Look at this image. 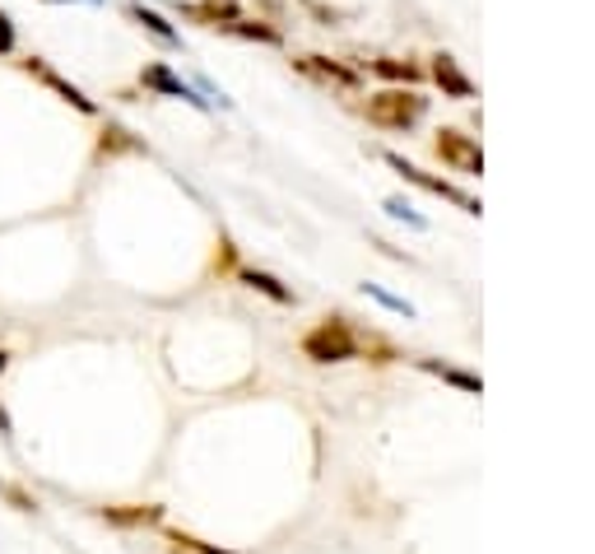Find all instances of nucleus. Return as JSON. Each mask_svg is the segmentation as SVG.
Masks as SVG:
<instances>
[{
  "label": "nucleus",
  "mask_w": 595,
  "mask_h": 554,
  "mask_svg": "<svg viewBox=\"0 0 595 554\" xmlns=\"http://www.w3.org/2000/svg\"><path fill=\"white\" fill-rule=\"evenodd\" d=\"M98 518L112 522V527L135 531V527H154L158 518H164V508H158V503H103V508H98Z\"/></svg>",
  "instance_id": "nucleus-8"
},
{
  "label": "nucleus",
  "mask_w": 595,
  "mask_h": 554,
  "mask_svg": "<svg viewBox=\"0 0 595 554\" xmlns=\"http://www.w3.org/2000/svg\"><path fill=\"white\" fill-rule=\"evenodd\" d=\"M126 14H131V19H135V24H141L145 33H154V37H158V43H168V47H177V29H172V24H168V19H164V14H158V10H145V5H131Z\"/></svg>",
  "instance_id": "nucleus-13"
},
{
  "label": "nucleus",
  "mask_w": 595,
  "mask_h": 554,
  "mask_svg": "<svg viewBox=\"0 0 595 554\" xmlns=\"http://www.w3.org/2000/svg\"><path fill=\"white\" fill-rule=\"evenodd\" d=\"M168 541L177 545V554H233V550H214L205 541H195V536H187V531H168Z\"/></svg>",
  "instance_id": "nucleus-17"
},
{
  "label": "nucleus",
  "mask_w": 595,
  "mask_h": 554,
  "mask_svg": "<svg viewBox=\"0 0 595 554\" xmlns=\"http://www.w3.org/2000/svg\"><path fill=\"white\" fill-rule=\"evenodd\" d=\"M52 5H66V0H52Z\"/></svg>",
  "instance_id": "nucleus-22"
},
{
  "label": "nucleus",
  "mask_w": 595,
  "mask_h": 554,
  "mask_svg": "<svg viewBox=\"0 0 595 554\" xmlns=\"http://www.w3.org/2000/svg\"><path fill=\"white\" fill-rule=\"evenodd\" d=\"M243 285H251L256 293H266L274 303H293V289H284V280H274L266 270H243Z\"/></svg>",
  "instance_id": "nucleus-14"
},
{
  "label": "nucleus",
  "mask_w": 595,
  "mask_h": 554,
  "mask_svg": "<svg viewBox=\"0 0 595 554\" xmlns=\"http://www.w3.org/2000/svg\"><path fill=\"white\" fill-rule=\"evenodd\" d=\"M0 499H5L14 512H37V499H33L29 489H19L14 480H0Z\"/></svg>",
  "instance_id": "nucleus-16"
},
{
  "label": "nucleus",
  "mask_w": 595,
  "mask_h": 554,
  "mask_svg": "<svg viewBox=\"0 0 595 554\" xmlns=\"http://www.w3.org/2000/svg\"><path fill=\"white\" fill-rule=\"evenodd\" d=\"M368 70L391 79V85H414V79H419V66L401 62V56H377V62H368Z\"/></svg>",
  "instance_id": "nucleus-12"
},
{
  "label": "nucleus",
  "mask_w": 595,
  "mask_h": 554,
  "mask_svg": "<svg viewBox=\"0 0 595 554\" xmlns=\"http://www.w3.org/2000/svg\"><path fill=\"white\" fill-rule=\"evenodd\" d=\"M19 70H24L29 79H37V85H43V89H52V93L61 98V103H70L75 112L98 117V103H93V98H89L85 89H79V85H70V79H66L61 70H52V66L43 62V56H24V62H19Z\"/></svg>",
  "instance_id": "nucleus-3"
},
{
  "label": "nucleus",
  "mask_w": 595,
  "mask_h": 554,
  "mask_svg": "<svg viewBox=\"0 0 595 554\" xmlns=\"http://www.w3.org/2000/svg\"><path fill=\"white\" fill-rule=\"evenodd\" d=\"M424 112H428V98L419 89H405V85L372 93L368 103H363V117H368L372 126H382V131H409Z\"/></svg>",
  "instance_id": "nucleus-2"
},
{
  "label": "nucleus",
  "mask_w": 595,
  "mask_h": 554,
  "mask_svg": "<svg viewBox=\"0 0 595 554\" xmlns=\"http://www.w3.org/2000/svg\"><path fill=\"white\" fill-rule=\"evenodd\" d=\"M224 33H237V37H251V43H280V29H266V24H251V19H233Z\"/></svg>",
  "instance_id": "nucleus-15"
},
{
  "label": "nucleus",
  "mask_w": 595,
  "mask_h": 554,
  "mask_svg": "<svg viewBox=\"0 0 595 554\" xmlns=\"http://www.w3.org/2000/svg\"><path fill=\"white\" fill-rule=\"evenodd\" d=\"M433 79H438L442 93H451V98H474L470 75H465L461 66H456V56H447V52L433 56Z\"/></svg>",
  "instance_id": "nucleus-10"
},
{
  "label": "nucleus",
  "mask_w": 595,
  "mask_h": 554,
  "mask_svg": "<svg viewBox=\"0 0 595 554\" xmlns=\"http://www.w3.org/2000/svg\"><path fill=\"white\" fill-rule=\"evenodd\" d=\"M141 85H145V89H154V93H164V98H187V103H195V108L205 103V98H195V89H191V85H182V79H177L164 62H149V66L141 70Z\"/></svg>",
  "instance_id": "nucleus-9"
},
{
  "label": "nucleus",
  "mask_w": 595,
  "mask_h": 554,
  "mask_svg": "<svg viewBox=\"0 0 595 554\" xmlns=\"http://www.w3.org/2000/svg\"><path fill=\"white\" fill-rule=\"evenodd\" d=\"M177 14L191 19V24L201 29H228L233 19H243V10H237V0H177Z\"/></svg>",
  "instance_id": "nucleus-6"
},
{
  "label": "nucleus",
  "mask_w": 595,
  "mask_h": 554,
  "mask_svg": "<svg viewBox=\"0 0 595 554\" xmlns=\"http://www.w3.org/2000/svg\"><path fill=\"white\" fill-rule=\"evenodd\" d=\"M303 354L312 364H345L363 354V331L349 326V317H322L307 335H303Z\"/></svg>",
  "instance_id": "nucleus-1"
},
{
  "label": "nucleus",
  "mask_w": 595,
  "mask_h": 554,
  "mask_svg": "<svg viewBox=\"0 0 595 554\" xmlns=\"http://www.w3.org/2000/svg\"><path fill=\"white\" fill-rule=\"evenodd\" d=\"M0 433H10V414L5 410H0Z\"/></svg>",
  "instance_id": "nucleus-21"
},
{
  "label": "nucleus",
  "mask_w": 595,
  "mask_h": 554,
  "mask_svg": "<svg viewBox=\"0 0 595 554\" xmlns=\"http://www.w3.org/2000/svg\"><path fill=\"white\" fill-rule=\"evenodd\" d=\"M386 168H395L405 177V182H414V187H424V191H433V196H442V201H451V206H461L465 214H480V201L474 196H465L461 187H451V182H442V177H428L424 168H414L409 158H401V154H386Z\"/></svg>",
  "instance_id": "nucleus-4"
},
{
  "label": "nucleus",
  "mask_w": 595,
  "mask_h": 554,
  "mask_svg": "<svg viewBox=\"0 0 595 554\" xmlns=\"http://www.w3.org/2000/svg\"><path fill=\"white\" fill-rule=\"evenodd\" d=\"M424 368H428V373H438V378H447V383H456V387H465V391H480V378H470V373H456V368L433 364V359H424Z\"/></svg>",
  "instance_id": "nucleus-18"
},
{
  "label": "nucleus",
  "mask_w": 595,
  "mask_h": 554,
  "mask_svg": "<svg viewBox=\"0 0 595 554\" xmlns=\"http://www.w3.org/2000/svg\"><path fill=\"white\" fill-rule=\"evenodd\" d=\"M131 149H141V141H131V131H126V126H116V122H108L103 131H98V145H93V158H116V154H131Z\"/></svg>",
  "instance_id": "nucleus-11"
},
{
  "label": "nucleus",
  "mask_w": 595,
  "mask_h": 554,
  "mask_svg": "<svg viewBox=\"0 0 595 554\" xmlns=\"http://www.w3.org/2000/svg\"><path fill=\"white\" fill-rule=\"evenodd\" d=\"M298 70L322 79V85H335V89H359V70L330 62V56H298Z\"/></svg>",
  "instance_id": "nucleus-7"
},
{
  "label": "nucleus",
  "mask_w": 595,
  "mask_h": 554,
  "mask_svg": "<svg viewBox=\"0 0 595 554\" xmlns=\"http://www.w3.org/2000/svg\"><path fill=\"white\" fill-rule=\"evenodd\" d=\"M433 154H438L447 168L465 173V177L484 173V154H480V145H474L470 135H461V131H438V141H433Z\"/></svg>",
  "instance_id": "nucleus-5"
},
{
  "label": "nucleus",
  "mask_w": 595,
  "mask_h": 554,
  "mask_svg": "<svg viewBox=\"0 0 595 554\" xmlns=\"http://www.w3.org/2000/svg\"><path fill=\"white\" fill-rule=\"evenodd\" d=\"M5 368H10V354H5V350H0V378H5Z\"/></svg>",
  "instance_id": "nucleus-20"
},
{
  "label": "nucleus",
  "mask_w": 595,
  "mask_h": 554,
  "mask_svg": "<svg viewBox=\"0 0 595 554\" xmlns=\"http://www.w3.org/2000/svg\"><path fill=\"white\" fill-rule=\"evenodd\" d=\"M14 52V19L10 10H0V56H10Z\"/></svg>",
  "instance_id": "nucleus-19"
}]
</instances>
